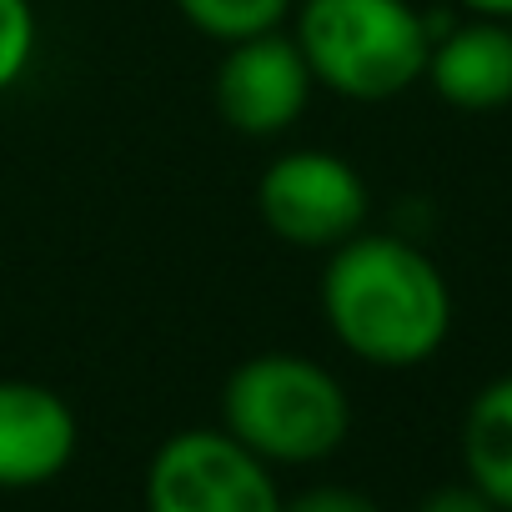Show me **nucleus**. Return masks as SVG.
I'll list each match as a JSON object with an SVG mask.
<instances>
[{
    "label": "nucleus",
    "mask_w": 512,
    "mask_h": 512,
    "mask_svg": "<svg viewBox=\"0 0 512 512\" xmlns=\"http://www.w3.org/2000/svg\"><path fill=\"white\" fill-rule=\"evenodd\" d=\"M322 317L357 362L422 367L452 332V287L422 246L357 231L327 251Z\"/></svg>",
    "instance_id": "nucleus-1"
},
{
    "label": "nucleus",
    "mask_w": 512,
    "mask_h": 512,
    "mask_svg": "<svg viewBox=\"0 0 512 512\" xmlns=\"http://www.w3.org/2000/svg\"><path fill=\"white\" fill-rule=\"evenodd\" d=\"M221 427L267 467H307L347 442L352 402L322 362L256 352L221 387Z\"/></svg>",
    "instance_id": "nucleus-2"
},
{
    "label": "nucleus",
    "mask_w": 512,
    "mask_h": 512,
    "mask_svg": "<svg viewBox=\"0 0 512 512\" xmlns=\"http://www.w3.org/2000/svg\"><path fill=\"white\" fill-rule=\"evenodd\" d=\"M292 16V41L312 81L347 101L412 91L437 36L412 0H297Z\"/></svg>",
    "instance_id": "nucleus-3"
},
{
    "label": "nucleus",
    "mask_w": 512,
    "mask_h": 512,
    "mask_svg": "<svg viewBox=\"0 0 512 512\" xmlns=\"http://www.w3.org/2000/svg\"><path fill=\"white\" fill-rule=\"evenodd\" d=\"M272 467L226 427H191L156 447L146 467V512H282Z\"/></svg>",
    "instance_id": "nucleus-4"
},
{
    "label": "nucleus",
    "mask_w": 512,
    "mask_h": 512,
    "mask_svg": "<svg viewBox=\"0 0 512 512\" xmlns=\"http://www.w3.org/2000/svg\"><path fill=\"white\" fill-rule=\"evenodd\" d=\"M372 196L362 171L337 151H287L256 181V216L262 226L302 251H332L367 226Z\"/></svg>",
    "instance_id": "nucleus-5"
},
{
    "label": "nucleus",
    "mask_w": 512,
    "mask_h": 512,
    "mask_svg": "<svg viewBox=\"0 0 512 512\" xmlns=\"http://www.w3.org/2000/svg\"><path fill=\"white\" fill-rule=\"evenodd\" d=\"M312 71L297 51L292 36L267 31V36H251L226 46L221 66H216V116L241 131V136H282L302 121L307 101H312Z\"/></svg>",
    "instance_id": "nucleus-6"
},
{
    "label": "nucleus",
    "mask_w": 512,
    "mask_h": 512,
    "mask_svg": "<svg viewBox=\"0 0 512 512\" xmlns=\"http://www.w3.org/2000/svg\"><path fill=\"white\" fill-rule=\"evenodd\" d=\"M81 447L71 402L41 382L0 377V492L56 482Z\"/></svg>",
    "instance_id": "nucleus-7"
},
{
    "label": "nucleus",
    "mask_w": 512,
    "mask_h": 512,
    "mask_svg": "<svg viewBox=\"0 0 512 512\" xmlns=\"http://www.w3.org/2000/svg\"><path fill=\"white\" fill-rule=\"evenodd\" d=\"M422 81L457 111H497L512 101V21L472 16L432 36Z\"/></svg>",
    "instance_id": "nucleus-8"
},
{
    "label": "nucleus",
    "mask_w": 512,
    "mask_h": 512,
    "mask_svg": "<svg viewBox=\"0 0 512 512\" xmlns=\"http://www.w3.org/2000/svg\"><path fill=\"white\" fill-rule=\"evenodd\" d=\"M462 462L467 482L497 512H512V377H497L472 397L462 422Z\"/></svg>",
    "instance_id": "nucleus-9"
},
{
    "label": "nucleus",
    "mask_w": 512,
    "mask_h": 512,
    "mask_svg": "<svg viewBox=\"0 0 512 512\" xmlns=\"http://www.w3.org/2000/svg\"><path fill=\"white\" fill-rule=\"evenodd\" d=\"M297 0H176V11L191 31H201L216 46H236L251 36L282 31Z\"/></svg>",
    "instance_id": "nucleus-10"
},
{
    "label": "nucleus",
    "mask_w": 512,
    "mask_h": 512,
    "mask_svg": "<svg viewBox=\"0 0 512 512\" xmlns=\"http://www.w3.org/2000/svg\"><path fill=\"white\" fill-rule=\"evenodd\" d=\"M36 56V6L31 0H0V96H6Z\"/></svg>",
    "instance_id": "nucleus-11"
},
{
    "label": "nucleus",
    "mask_w": 512,
    "mask_h": 512,
    "mask_svg": "<svg viewBox=\"0 0 512 512\" xmlns=\"http://www.w3.org/2000/svg\"><path fill=\"white\" fill-rule=\"evenodd\" d=\"M282 512H377V502L367 492H357V487H307Z\"/></svg>",
    "instance_id": "nucleus-12"
},
{
    "label": "nucleus",
    "mask_w": 512,
    "mask_h": 512,
    "mask_svg": "<svg viewBox=\"0 0 512 512\" xmlns=\"http://www.w3.org/2000/svg\"><path fill=\"white\" fill-rule=\"evenodd\" d=\"M417 512H497V507H492V502H487L472 482H452V487L427 492Z\"/></svg>",
    "instance_id": "nucleus-13"
},
{
    "label": "nucleus",
    "mask_w": 512,
    "mask_h": 512,
    "mask_svg": "<svg viewBox=\"0 0 512 512\" xmlns=\"http://www.w3.org/2000/svg\"><path fill=\"white\" fill-rule=\"evenodd\" d=\"M472 16H492V21H512V0H457Z\"/></svg>",
    "instance_id": "nucleus-14"
}]
</instances>
